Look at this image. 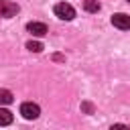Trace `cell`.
Listing matches in <instances>:
<instances>
[{
	"label": "cell",
	"instance_id": "10",
	"mask_svg": "<svg viewBox=\"0 0 130 130\" xmlns=\"http://www.w3.org/2000/svg\"><path fill=\"white\" fill-rule=\"evenodd\" d=\"M81 110H83V112H87V114H93V104L83 102V104H81Z\"/></svg>",
	"mask_w": 130,
	"mask_h": 130
},
{
	"label": "cell",
	"instance_id": "4",
	"mask_svg": "<svg viewBox=\"0 0 130 130\" xmlns=\"http://www.w3.org/2000/svg\"><path fill=\"white\" fill-rule=\"evenodd\" d=\"M112 24L116 28H120V30H128L130 28V16L124 14V12H118V14L112 16Z\"/></svg>",
	"mask_w": 130,
	"mask_h": 130
},
{
	"label": "cell",
	"instance_id": "7",
	"mask_svg": "<svg viewBox=\"0 0 130 130\" xmlns=\"http://www.w3.org/2000/svg\"><path fill=\"white\" fill-rule=\"evenodd\" d=\"M12 124V114L6 108H0V126H8Z\"/></svg>",
	"mask_w": 130,
	"mask_h": 130
},
{
	"label": "cell",
	"instance_id": "8",
	"mask_svg": "<svg viewBox=\"0 0 130 130\" xmlns=\"http://www.w3.org/2000/svg\"><path fill=\"white\" fill-rule=\"evenodd\" d=\"M83 8H85L87 12H98V10L102 8V4H100L98 0H85V2H83Z\"/></svg>",
	"mask_w": 130,
	"mask_h": 130
},
{
	"label": "cell",
	"instance_id": "9",
	"mask_svg": "<svg viewBox=\"0 0 130 130\" xmlns=\"http://www.w3.org/2000/svg\"><path fill=\"white\" fill-rule=\"evenodd\" d=\"M26 49L32 51V53H41L45 47H43V43H39V41H28V43H26Z\"/></svg>",
	"mask_w": 130,
	"mask_h": 130
},
{
	"label": "cell",
	"instance_id": "1",
	"mask_svg": "<svg viewBox=\"0 0 130 130\" xmlns=\"http://www.w3.org/2000/svg\"><path fill=\"white\" fill-rule=\"evenodd\" d=\"M55 14L61 18V20H73L75 18V8L71 6V4H67V2H59V4H55Z\"/></svg>",
	"mask_w": 130,
	"mask_h": 130
},
{
	"label": "cell",
	"instance_id": "3",
	"mask_svg": "<svg viewBox=\"0 0 130 130\" xmlns=\"http://www.w3.org/2000/svg\"><path fill=\"white\" fill-rule=\"evenodd\" d=\"M16 12H18V4L8 2V0H0V16L12 18V16H16Z\"/></svg>",
	"mask_w": 130,
	"mask_h": 130
},
{
	"label": "cell",
	"instance_id": "6",
	"mask_svg": "<svg viewBox=\"0 0 130 130\" xmlns=\"http://www.w3.org/2000/svg\"><path fill=\"white\" fill-rule=\"evenodd\" d=\"M12 102H14L12 91H8V89H0V106H8V104H12Z\"/></svg>",
	"mask_w": 130,
	"mask_h": 130
},
{
	"label": "cell",
	"instance_id": "12",
	"mask_svg": "<svg viewBox=\"0 0 130 130\" xmlns=\"http://www.w3.org/2000/svg\"><path fill=\"white\" fill-rule=\"evenodd\" d=\"M53 59H55V61H63L65 57H63V55H53Z\"/></svg>",
	"mask_w": 130,
	"mask_h": 130
},
{
	"label": "cell",
	"instance_id": "14",
	"mask_svg": "<svg viewBox=\"0 0 130 130\" xmlns=\"http://www.w3.org/2000/svg\"><path fill=\"white\" fill-rule=\"evenodd\" d=\"M128 2H130V0H128Z\"/></svg>",
	"mask_w": 130,
	"mask_h": 130
},
{
	"label": "cell",
	"instance_id": "13",
	"mask_svg": "<svg viewBox=\"0 0 130 130\" xmlns=\"http://www.w3.org/2000/svg\"><path fill=\"white\" fill-rule=\"evenodd\" d=\"M128 130H130V126H128Z\"/></svg>",
	"mask_w": 130,
	"mask_h": 130
},
{
	"label": "cell",
	"instance_id": "11",
	"mask_svg": "<svg viewBox=\"0 0 130 130\" xmlns=\"http://www.w3.org/2000/svg\"><path fill=\"white\" fill-rule=\"evenodd\" d=\"M110 130H128V126H124V124H112Z\"/></svg>",
	"mask_w": 130,
	"mask_h": 130
},
{
	"label": "cell",
	"instance_id": "5",
	"mask_svg": "<svg viewBox=\"0 0 130 130\" xmlns=\"http://www.w3.org/2000/svg\"><path fill=\"white\" fill-rule=\"evenodd\" d=\"M26 30H28L30 35H35V37H45V35L49 32V28H47L45 22H28V24H26Z\"/></svg>",
	"mask_w": 130,
	"mask_h": 130
},
{
	"label": "cell",
	"instance_id": "2",
	"mask_svg": "<svg viewBox=\"0 0 130 130\" xmlns=\"http://www.w3.org/2000/svg\"><path fill=\"white\" fill-rule=\"evenodd\" d=\"M20 114H22V118H26V120H37L39 114H41V108H39L37 104H32V102H24V104L20 106Z\"/></svg>",
	"mask_w": 130,
	"mask_h": 130
}]
</instances>
